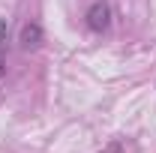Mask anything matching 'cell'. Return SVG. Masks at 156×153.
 Segmentation results:
<instances>
[{
	"mask_svg": "<svg viewBox=\"0 0 156 153\" xmlns=\"http://www.w3.org/2000/svg\"><path fill=\"white\" fill-rule=\"evenodd\" d=\"M108 24H111V6H108L105 0H96V3L87 9V27H90L93 33H102V30H108Z\"/></svg>",
	"mask_w": 156,
	"mask_h": 153,
	"instance_id": "6da1fadb",
	"label": "cell"
},
{
	"mask_svg": "<svg viewBox=\"0 0 156 153\" xmlns=\"http://www.w3.org/2000/svg\"><path fill=\"white\" fill-rule=\"evenodd\" d=\"M39 42H42L39 24H24V27H21V45L30 51V48H39Z\"/></svg>",
	"mask_w": 156,
	"mask_h": 153,
	"instance_id": "7a4b0ae2",
	"label": "cell"
},
{
	"mask_svg": "<svg viewBox=\"0 0 156 153\" xmlns=\"http://www.w3.org/2000/svg\"><path fill=\"white\" fill-rule=\"evenodd\" d=\"M6 42H9V24L0 21V75L6 69Z\"/></svg>",
	"mask_w": 156,
	"mask_h": 153,
	"instance_id": "3957f363",
	"label": "cell"
}]
</instances>
